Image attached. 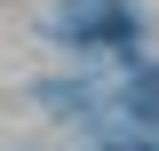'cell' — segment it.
<instances>
[{
	"label": "cell",
	"mask_w": 159,
	"mask_h": 151,
	"mask_svg": "<svg viewBox=\"0 0 159 151\" xmlns=\"http://www.w3.org/2000/svg\"><path fill=\"white\" fill-rule=\"evenodd\" d=\"M143 32V16L127 8V0H56V40L64 48H88V56H127Z\"/></svg>",
	"instance_id": "obj_1"
},
{
	"label": "cell",
	"mask_w": 159,
	"mask_h": 151,
	"mask_svg": "<svg viewBox=\"0 0 159 151\" xmlns=\"http://www.w3.org/2000/svg\"><path fill=\"white\" fill-rule=\"evenodd\" d=\"M40 103L64 112V119H88V112H96V95L80 88V80H40Z\"/></svg>",
	"instance_id": "obj_3"
},
{
	"label": "cell",
	"mask_w": 159,
	"mask_h": 151,
	"mask_svg": "<svg viewBox=\"0 0 159 151\" xmlns=\"http://www.w3.org/2000/svg\"><path fill=\"white\" fill-rule=\"evenodd\" d=\"M111 151H151V143H111Z\"/></svg>",
	"instance_id": "obj_4"
},
{
	"label": "cell",
	"mask_w": 159,
	"mask_h": 151,
	"mask_svg": "<svg viewBox=\"0 0 159 151\" xmlns=\"http://www.w3.org/2000/svg\"><path fill=\"white\" fill-rule=\"evenodd\" d=\"M119 103H127V119H135V127H159V64H135V72H127V88H119Z\"/></svg>",
	"instance_id": "obj_2"
}]
</instances>
